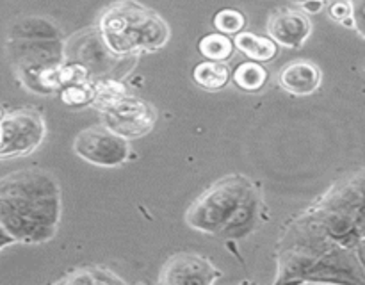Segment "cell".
<instances>
[{"label":"cell","instance_id":"21","mask_svg":"<svg viewBox=\"0 0 365 285\" xmlns=\"http://www.w3.org/2000/svg\"><path fill=\"white\" fill-rule=\"evenodd\" d=\"M328 14H330L331 20L353 28L351 2H349V0H337V2H334L330 7H328Z\"/></svg>","mask_w":365,"mask_h":285},{"label":"cell","instance_id":"8","mask_svg":"<svg viewBox=\"0 0 365 285\" xmlns=\"http://www.w3.org/2000/svg\"><path fill=\"white\" fill-rule=\"evenodd\" d=\"M64 56L70 63L81 64L93 81L114 78L113 71H120V64H123L125 59H128V57L114 56L107 48L98 28L75 34L70 39V43H64Z\"/></svg>","mask_w":365,"mask_h":285},{"label":"cell","instance_id":"3","mask_svg":"<svg viewBox=\"0 0 365 285\" xmlns=\"http://www.w3.org/2000/svg\"><path fill=\"white\" fill-rule=\"evenodd\" d=\"M294 224L331 244L356 248L365 237V171L331 185Z\"/></svg>","mask_w":365,"mask_h":285},{"label":"cell","instance_id":"1","mask_svg":"<svg viewBox=\"0 0 365 285\" xmlns=\"http://www.w3.org/2000/svg\"><path fill=\"white\" fill-rule=\"evenodd\" d=\"M63 212L56 175L27 167L0 178V227L24 244H43L57 234Z\"/></svg>","mask_w":365,"mask_h":285},{"label":"cell","instance_id":"24","mask_svg":"<svg viewBox=\"0 0 365 285\" xmlns=\"http://www.w3.org/2000/svg\"><path fill=\"white\" fill-rule=\"evenodd\" d=\"M292 2H294V4H299V6H302V4L310 2V0H292ZM319 2H324V0H319Z\"/></svg>","mask_w":365,"mask_h":285},{"label":"cell","instance_id":"4","mask_svg":"<svg viewBox=\"0 0 365 285\" xmlns=\"http://www.w3.org/2000/svg\"><path fill=\"white\" fill-rule=\"evenodd\" d=\"M98 32L107 48L118 57H139L163 48L170 27L153 9L135 0L110 4L98 20Z\"/></svg>","mask_w":365,"mask_h":285},{"label":"cell","instance_id":"16","mask_svg":"<svg viewBox=\"0 0 365 285\" xmlns=\"http://www.w3.org/2000/svg\"><path fill=\"white\" fill-rule=\"evenodd\" d=\"M232 78H234L235 86L239 89H242V91L257 93L266 86L269 75H267V70L262 64L248 59L232 71Z\"/></svg>","mask_w":365,"mask_h":285},{"label":"cell","instance_id":"11","mask_svg":"<svg viewBox=\"0 0 365 285\" xmlns=\"http://www.w3.org/2000/svg\"><path fill=\"white\" fill-rule=\"evenodd\" d=\"M267 34L278 46L302 48L312 34V21L305 11L280 7L269 14Z\"/></svg>","mask_w":365,"mask_h":285},{"label":"cell","instance_id":"15","mask_svg":"<svg viewBox=\"0 0 365 285\" xmlns=\"http://www.w3.org/2000/svg\"><path fill=\"white\" fill-rule=\"evenodd\" d=\"M232 78V70L225 61H202L192 70V81L207 91L223 89Z\"/></svg>","mask_w":365,"mask_h":285},{"label":"cell","instance_id":"17","mask_svg":"<svg viewBox=\"0 0 365 285\" xmlns=\"http://www.w3.org/2000/svg\"><path fill=\"white\" fill-rule=\"evenodd\" d=\"M123 278H120L118 274H114L113 271L107 269L102 266H84L73 269L70 274H66L64 278L57 280V284H123Z\"/></svg>","mask_w":365,"mask_h":285},{"label":"cell","instance_id":"19","mask_svg":"<svg viewBox=\"0 0 365 285\" xmlns=\"http://www.w3.org/2000/svg\"><path fill=\"white\" fill-rule=\"evenodd\" d=\"M63 103L70 107H84L91 105L93 96H95V81L89 82H75L59 89Z\"/></svg>","mask_w":365,"mask_h":285},{"label":"cell","instance_id":"2","mask_svg":"<svg viewBox=\"0 0 365 285\" xmlns=\"http://www.w3.org/2000/svg\"><path fill=\"white\" fill-rule=\"evenodd\" d=\"M259 214V195L245 175H228L203 191L185 214L195 230L221 237H241L253 228Z\"/></svg>","mask_w":365,"mask_h":285},{"label":"cell","instance_id":"6","mask_svg":"<svg viewBox=\"0 0 365 285\" xmlns=\"http://www.w3.org/2000/svg\"><path fill=\"white\" fill-rule=\"evenodd\" d=\"M45 135L46 125L39 110L21 107L6 113L0 120V160L31 155Z\"/></svg>","mask_w":365,"mask_h":285},{"label":"cell","instance_id":"20","mask_svg":"<svg viewBox=\"0 0 365 285\" xmlns=\"http://www.w3.org/2000/svg\"><path fill=\"white\" fill-rule=\"evenodd\" d=\"M212 24L214 27L217 28V32H221V34H237V32H241L242 28H245L246 16L241 11L227 7V9L217 11Z\"/></svg>","mask_w":365,"mask_h":285},{"label":"cell","instance_id":"13","mask_svg":"<svg viewBox=\"0 0 365 285\" xmlns=\"http://www.w3.org/2000/svg\"><path fill=\"white\" fill-rule=\"evenodd\" d=\"M9 39H63V32L48 18L24 16L11 25Z\"/></svg>","mask_w":365,"mask_h":285},{"label":"cell","instance_id":"9","mask_svg":"<svg viewBox=\"0 0 365 285\" xmlns=\"http://www.w3.org/2000/svg\"><path fill=\"white\" fill-rule=\"evenodd\" d=\"M73 150L81 159L102 167L121 166L130 155L128 139L118 135L106 125H95L78 132Z\"/></svg>","mask_w":365,"mask_h":285},{"label":"cell","instance_id":"18","mask_svg":"<svg viewBox=\"0 0 365 285\" xmlns=\"http://www.w3.org/2000/svg\"><path fill=\"white\" fill-rule=\"evenodd\" d=\"M234 39L221 32H210L198 41V52L209 61H227L234 53Z\"/></svg>","mask_w":365,"mask_h":285},{"label":"cell","instance_id":"22","mask_svg":"<svg viewBox=\"0 0 365 285\" xmlns=\"http://www.w3.org/2000/svg\"><path fill=\"white\" fill-rule=\"evenodd\" d=\"M351 2L353 28L365 39V0H349Z\"/></svg>","mask_w":365,"mask_h":285},{"label":"cell","instance_id":"25","mask_svg":"<svg viewBox=\"0 0 365 285\" xmlns=\"http://www.w3.org/2000/svg\"><path fill=\"white\" fill-rule=\"evenodd\" d=\"M4 114H6V113H4L2 107H0V120H2V118H4Z\"/></svg>","mask_w":365,"mask_h":285},{"label":"cell","instance_id":"10","mask_svg":"<svg viewBox=\"0 0 365 285\" xmlns=\"http://www.w3.org/2000/svg\"><path fill=\"white\" fill-rule=\"evenodd\" d=\"M221 278V271L205 256L182 252L170 256L160 269L159 284L209 285Z\"/></svg>","mask_w":365,"mask_h":285},{"label":"cell","instance_id":"23","mask_svg":"<svg viewBox=\"0 0 365 285\" xmlns=\"http://www.w3.org/2000/svg\"><path fill=\"white\" fill-rule=\"evenodd\" d=\"M13 242H14V239L11 237V235L7 234V232L4 230L2 227H0V249H4V248H6V246L13 244Z\"/></svg>","mask_w":365,"mask_h":285},{"label":"cell","instance_id":"12","mask_svg":"<svg viewBox=\"0 0 365 285\" xmlns=\"http://www.w3.org/2000/svg\"><path fill=\"white\" fill-rule=\"evenodd\" d=\"M323 73L312 61L298 59L284 66L278 75L282 89L294 96H309L319 89Z\"/></svg>","mask_w":365,"mask_h":285},{"label":"cell","instance_id":"5","mask_svg":"<svg viewBox=\"0 0 365 285\" xmlns=\"http://www.w3.org/2000/svg\"><path fill=\"white\" fill-rule=\"evenodd\" d=\"M9 59L29 91H59L57 71L66 61L63 39H9Z\"/></svg>","mask_w":365,"mask_h":285},{"label":"cell","instance_id":"14","mask_svg":"<svg viewBox=\"0 0 365 285\" xmlns=\"http://www.w3.org/2000/svg\"><path fill=\"white\" fill-rule=\"evenodd\" d=\"M235 48L245 53L250 61L257 63H267L273 61L278 53V45L269 38V36L253 34V32L241 31L235 34L234 39Z\"/></svg>","mask_w":365,"mask_h":285},{"label":"cell","instance_id":"7","mask_svg":"<svg viewBox=\"0 0 365 285\" xmlns=\"http://www.w3.org/2000/svg\"><path fill=\"white\" fill-rule=\"evenodd\" d=\"M98 109L102 113L103 125L125 139L148 134L157 121L155 107L146 100L128 95L127 91L109 100Z\"/></svg>","mask_w":365,"mask_h":285}]
</instances>
